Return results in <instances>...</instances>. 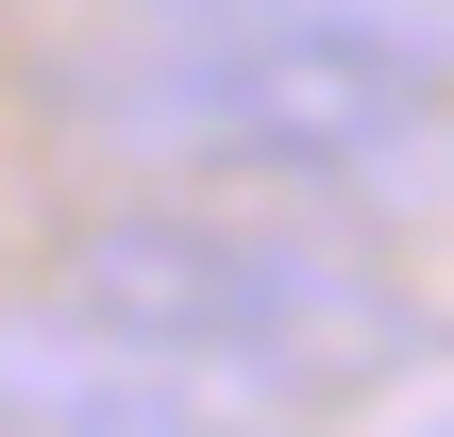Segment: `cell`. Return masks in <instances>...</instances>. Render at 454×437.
<instances>
[{
  "instance_id": "1",
  "label": "cell",
  "mask_w": 454,
  "mask_h": 437,
  "mask_svg": "<svg viewBox=\"0 0 454 437\" xmlns=\"http://www.w3.org/2000/svg\"><path fill=\"white\" fill-rule=\"evenodd\" d=\"M51 118L168 185H371L438 135V34L387 0L320 17H152L135 51L51 67Z\"/></svg>"
},
{
  "instance_id": "2",
  "label": "cell",
  "mask_w": 454,
  "mask_h": 437,
  "mask_svg": "<svg viewBox=\"0 0 454 437\" xmlns=\"http://www.w3.org/2000/svg\"><path fill=\"white\" fill-rule=\"evenodd\" d=\"M51 303L101 320V337H152V354L270 371V387H354V371L404 354V286H387L371 236H337V219H219L202 185L84 219L51 253Z\"/></svg>"
},
{
  "instance_id": "3",
  "label": "cell",
  "mask_w": 454,
  "mask_h": 437,
  "mask_svg": "<svg viewBox=\"0 0 454 437\" xmlns=\"http://www.w3.org/2000/svg\"><path fill=\"white\" fill-rule=\"evenodd\" d=\"M320 387L219 371V354H152L101 320H0V437H303Z\"/></svg>"
},
{
  "instance_id": "4",
  "label": "cell",
  "mask_w": 454,
  "mask_h": 437,
  "mask_svg": "<svg viewBox=\"0 0 454 437\" xmlns=\"http://www.w3.org/2000/svg\"><path fill=\"white\" fill-rule=\"evenodd\" d=\"M135 17H320V0H135Z\"/></svg>"
}]
</instances>
